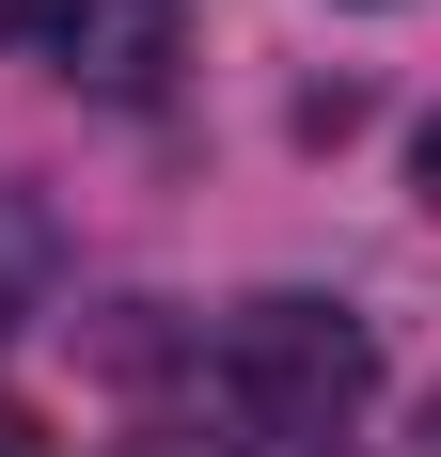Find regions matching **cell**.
Wrapping results in <instances>:
<instances>
[{
  "instance_id": "obj_3",
  "label": "cell",
  "mask_w": 441,
  "mask_h": 457,
  "mask_svg": "<svg viewBox=\"0 0 441 457\" xmlns=\"http://www.w3.org/2000/svg\"><path fill=\"white\" fill-rule=\"evenodd\" d=\"M0 457H47V426H32V411H0Z\"/></svg>"
},
{
  "instance_id": "obj_1",
  "label": "cell",
  "mask_w": 441,
  "mask_h": 457,
  "mask_svg": "<svg viewBox=\"0 0 441 457\" xmlns=\"http://www.w3.org/2000/svg\"><path fill=\"white\" fill-rule=\"evenodd\" d=\"M362 395H379V331L347 316V300H237L220 316V411H237V442L253 457H331L362 426Z\"/></svg>"
},
{
  "instance_id": "obj_4",
  "label": "cell",
  "mask_w": 441,
  "mask_h": 457,
  "mask_svg": "<svg viewBox=\"0 0 441 457\" xmlns=\"http://www.w3.org/2000/svg\"><path fill=\"white\" fill-rule=\"evenodd\" d=\"M410 189H426V205H441V127H426V142H410Z\"/></svg>"
},
{
  "instance_id": "obj_7",
  "label": "cell",
  "mask_w": 441,
  "mask_h": 457,
  "mask_svg": "<svg viewBox=\"0 0 441 457\" xmlns=\"http://www.w3.org/2000/svg\"><path fill=\"white\" fill-rule=\"evenodd\" d=\"M127 457H205V442H127Z\"/></svg>"
},
{
  "instance_id": "obj_2",
  "label": "cell",
  "mask_w": 441,
  "mask_h": 457,
  "mask_svg": "<svg viewBox=\"0 0 441 457\" xmlns=\"http://www.w3.org/2000/svg\"><path fill=\"white\" fill-rule=\"evenodd\" d=\"M32 32H47V63H63L79 95H158V79H174V47H189L174 0H47Z\"/></svg>"
},
{
  "instance_id": "obj_5",
  "label": "cell",
  "mask_w": 441,
  "mask_h": 457,
  "mask_svg": "<svg viewBox=\"0 0 441 457\" xmlns=\"http://www.w3.org/2000/svg\"><path fill=\"white\" fill-rule=\"evenodd\" d=\"M395 457H441V395H426V426H410V442H395Z\"/></svg>"
},
{
  "instance_id": "obj_6",
  "label": "cell",
  "mask_w": 441,
  "mask_h": 457,
  "mask_svg": "<svg viewBox=\"0 0 441 457\" xmlns=\"http://www.w3.org/2000/svg\"><path fill=\"white\" fill-rule=\"evenodd\" d=\"M32 16H47V0H0V47H16V32H32Z\"/></svg>"
}]
</instances>
